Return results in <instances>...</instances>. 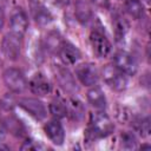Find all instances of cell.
<instances>
[{"label": "cell", "mask_w": 151, "mask_h": 151, "mask_svg": "<svg viewBox=\"0 0 151 151\" xmlns=\"http://www.w3.org/2000/svg\"><path fill=\"white\" fill-rule=\"evenodd\" d=\"M144 1H145L146 4H149V2H150V0H144Z\"/></svg>", "instance_id": "83f0119b"}, {"label": "cell", "mask_w": 151, "mask_h": 151, "mask_svg": "<svg viewBox=\"0 0 151 151\" xmlns=\"http://www.w3.org/2000/svg\"><path fill=\"white\" fill-rule=\"evenodd\" d=\"M114 130V125L110 117L104 112H96L91 116L88 124V134L92 139L105 138Z\"/></svg>", "instance_id": "6da1fadb"}, {"label": "cell", "mask_w": 151, "mask_h": 151, "mask_svg": "<svg viewBox=\"0 0 151 151\" xmlns=\"http://www.w3.org/2000/svg\"><path fill=\"white\" fill-rule=\"evenodd\" d=\"M54 74L55 79L61 88H64L66 92H76L78 90L76 78L70 72V70L66 67V65H55L54 66Z\"/></svg>", "instance_id": "9c48e42d"}, {"label": "cell", "mask_w": 151, "mask_h": 151, "mask_svg": "<svg viewBox=\"0 0 151 151\" xmlns=\"http://www.w3.org/2000/svg\"><path fill=\"white\" fill-rule=\"evenodd\" d=\"M58 53L60 54V58L65 65H76L81 57L78 47L67 40H63Z\"/></svg>", "instance_id": "7c38bea8"}, {"label": "cell", "mask_w": 151, "mask_h": 151, "mask_svg": "<svg viewBox=\"0 0 151 151\" xmlns=\"http://www.w3.org/2000/svg\"><path fill=\"white\" fill-rule=\"evenodd\" d=\"M104 83L113 91H124L127 86V77L114 65H106L101 71Z\"/></svg>", "instance_id": "7a4b0ae2"}, {"label": "cell", "mask_w": 151, "mask_h": 151, "mask_svg": "<svg viewBox=\"0 0 151 151\" xmlns=\"http://www.w3.org/2000/svg\"><path fill=\"white\" fill-rule=\"evenodd\" d=\"M50 112L55 119H61L67 116V103L60 99L53 100L50 104Z\"/></svg>", "instance_id": "d6986e66"}, {"label": "cell", "mask_w": 151, "mask_h": 151, "mask_svg": "<svg viewBox=\"0 0 151 151\" xmlns=\"http://www.w3.org/2000/svg\"><path fill=\"white\" fill-rule=\"evenodd\" d=\"M136 143H137V139H136L133 133L126 132V133H124L122 136V145H123V147H125V149H134L136 147Z\"/></svg>", "instance_id": "7402d4cb"}, {"label": "cell", "mask_w": 151, "mask_h": 151, "mask_svg": "<svg viewBox=\"0 0 151 151\" xmlns=\"http://www.w3.org/2000/svg\"><path fill=\"white\" fill-rule=\"evenodd\" d=\"M21 149L22 150H39V149H42V146L34 140H26L21 145Z\"/></svg>", "instance_id": "cb8c5ba5"}, {"label": "cell", "mask_w": 151, "mask_h": 151, "mask_svg": "<svg viewBox=\"0 0 151 151\" xmlns=\"http://www.w3.org/2000/svg\"><path fill=\"white\" fill-rule=\"evenodd\" d=\"M124 7L126 13L133 19H140L144 14V5L140 0H125Z\"/></svg>", "instance_id": "ac0fdd59"}, {"label": "cell", "mask_w": 151, "mask_h": 151, "mask_svg": "<svg viewBox=\"0 0 151 151\" xmlns=\"http://www.w3.org/2000/svg\"><path fill=\"white\" fill-rule=\"evenodd\" d=\"M96 7L98 8H101V9H106L109 8V5H110V0H90Z\"/></svg>", "instance_id": "d4e9b609"}, {"label": "cell", "mask_w": 151, "mask_h": 151, "mask_svg": "<svg viewBox=\"0 0 151 151\" xmlns=\"http://www.w3.org/2000/svg\"><path fill=\"white\" fill-rule=\"evenodd\" d=\"M86 98H87V101L97 110L101 111L106 107V97L103 92V90L96 85L93 86H90L87 93H86Z\"/></svg>", "instance_id": "5bb4252c"}, {"label": "cell", "mask_w": 151, "mask_h": 151, "mask_svg": "<svg viewBox=\"0 0 151 151\" xmlns=\"http://www.w3.org/2000/svg\"><path fill=\"white\" fill-rule=\"evenodd\" d=\"M113 65L126 76H134L138 70L134 57L126 51H117L113 54Z\"/></svg>", "instance_id": "8992f818"}, {"label": "cell", "mask_w": 151, "mask_h": 151, "mask_svg": "<svg viewBox=\"0 0 151 151\" xmlns=\"http://www.w3.org/2000/svg\"><path fill=\"white\" fill-rule=\"evenodd\" d=\"M4 134H5V123L0 118V139L4 137Z\"/></svg>", "instance_id": "484cf974"}, {"label": "cell", "mask_w": 151, "mask_h": 151, "mask_svg": "<svg viewBox=\"0 0 151 151\" xmlns=\"http://www.w3.org/2000/svg\"><path fill=\"white\" fill-rule=\"evenodd\" d=\"M45 134L54 145H63L65 140V131L59 119L50 120L44 126Z\"/></svg>", "instance_id": "8fae6325"}, {"label": "cell", "mask_w": 151, "mask_h": 151, "mask_svg": "<svg viewBox=\"0 0 151 151\" xmlns=\"http://www.w3.org/2000/svg\"><path fill=\"white\" fill-rule=\"evenodd\" d=\"M19 106L26 111L32 118L37 119V120H42L46 118L47 116V109L44 105V103L37 98H28V97H24L20 98L18 101Z\"/></svg>", "instance_id": "52a82bcc"}, {"label": "cell", "mask_w": 151, "mask_h": 151, "mask_svg": "<svg viewBox=\"0 0 151 151\" xmlns=\"http://www.w3.org/2000/svg\"><path fill=\"white\" fill-rule=\"evenodd\" d=\"M63 40L60 39V37L57 34V33H50L47 35V39H46V46L48 50L51 51H59L60 48V45H61Z\"/></svg>", "instance_id": "44dd1931"}, {"label": "cell", "mask_w": 151, "mask_h": 151, "mask_svg": "<svg viewBox=\"0 0 151 151\" xmlns=\"http://www.w3.org/2000/svg\"><path fill=\"white\" fill-rule=\"evenodd\" d=\"M4 21H5V19H4V13H2V9H1V6H0V29H1L2 26H4Z\"/></svg>", "instance_id": "4316f807"}, {"label": "cell", "mask_w": 151, "mask_h": 151, "mask_svg": "<svg viewBox=\"0 0 151 151\" xmlns=\"http://www.w3.org/2000/svg\"><path fill=\"white\" fill-rule=\"evenodd\" d=\"M92 9L90 5L84 0H78L76 4V17L81 24H87L92 20Z\"/></svg>", "instance_id": "e0dca14e"}, {"label": "cell", "mask_w": 151, "mask_h": 151, "mask_svg": "<svg viewBox=\"0 0 151 151\" xmlns=\"http://www.w3.org/2000/svg\"><path fill=\"white\" fill-rule=\"evenodd\" d=\"M76 78L85 86L90 87L98 83L99 74L96 66L91 63H83L76 67Z\"/></svg>", "instance_id": "ba28073f"}, {"label": "cell", "mask_w": 151, "mask_h": 151, "mask_svg": "<svg viewBox=\"0 0 151 151\" xmlns=\"http://www.w3.org/2000/svg\"><path fill=\"white\" fill-rule=\"evenodd\" d=\"M9 25H11V32L14 34H18L20 37H24V34L27 31L28 27V19L27 15L24 11L18 9L15 11L9 20Z\"/></svg>", "instance_id": "4fadbf2b"}, {"label": "cell", "mask_w": 151, "mask_h": 151, "mask_svg": "<svg viewBox=\"0 0 151 151\" xmlns=\"http://www.w3.org/2000/svg\"><path fill=\"white\" fill-rule=\"evenodd\" d=\"M139 131L143 136H147L150 132V119L149 117L144 118L140 123H139Z\"/></svg>", "instance_id": "603a6c76"}, {"label": "cell", "mask_w": 151, "mask_h": 151, "mask_svg": "<svg viewBox=\"0 0 151 151\" xmlns=\"http://www.w3.org/2000/svg\"><path fill=\"white\" fill-rule=\"evenodd\" d=\"M22 47V37L12 32L7 33L1 41V51L7 60H17L20 57Z\"/></svg>", "instance_id": "5b68a950"}, {"label": "cell", "mask_w": 151, "mask_h": 151, "mask_svg": "<svg viewBox=\"0 0 151 151\" xmlns=\"http://www.w3.org/2000/svg\"><path fill=\"white\" fill-rule=\"evenodd\" d=\"M2 79H4L6 87L14 93H21L28 86V83L22 71L15 67L6 68L2 73Z\"/></svg>", "instance_id": "3957f363"}, {"label": "cell", "mask_w": 151, "mask_h": 151, "mask_svg": "<svg viewBox=\"0 0 151 151\" xmlns=\"http://www.w3.org/2000/svg\"><path fill=\"white\" fill-rule=\"evenodd\" d=\"M28 87L31 92L37 96H47L52 90V85L50 80L44 73L40 72L35 73L31 78V80L28 81Z\"/></svg>", "instance_id": "30bf717a"}, {"label": "cell", "mask_w": 151, "mask_h": 151, "mask_svg": "<svg viewBox=\"0 0 151 151\" xmlns=\"http://www.w3.org/2000/svg\"><path fill=\"white\" fill-rule=\"evenodd\" d=\"M66 103H67V114L72 116L74 119H79L83 117L84 107H83V104L78 99L72 98Z\"/></svg>", "instance_id": "ffe728a7"}, {"label": "cell", "mask_w": 151, "mask_h": 151, "mask_svg": "<svg viewBox=\"0 0 151 151\" xmlns=\"http://www.w3.org/2000/svg\"><path fill=\"white\" fill-rule=\"evenodd\" d=\"M90 45L92 48L93 54L97 58H106L111 51H112V45L106 34L98 28L92 29L90 34Z\"/></svg>", "instance_id": "277c9868"}, {"label": "cell", "mask_w": 151, "mask_h": 151, "mask_svg": "<svg viewBox=\"0 0 151 151\" xmlns=\"http://www.w3.org/2000/svg\"><path fill=\"white\" fill-rule=\"evenodd\" d=\"M31 12L33 15V19L35 20L37 24L44 26L47 25L52 21V15L50 11L41 4L39 2H32L31 4Z\"/></svg>", "instance_id": "9a60e30c"}, {"label": "cell", "mask_w": 151, "mask_h": 151, "mask_svg": "<svg viewBox=\"0 0 151 151\" xmlns=\"http://www.w3.org/2000/svg\"><path fill=\"white\" fill-rule=\"evenodd\" d=\"M112 27H113V33L116 37L117 41H123L127 31H129V24L127 21L120 15V14H116L112 18Z\"/></svg>", "instance_id": "2e32d148"}]
</instances>
